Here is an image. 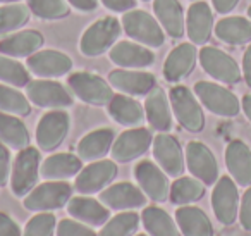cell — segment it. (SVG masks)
Returning a JSON list of instances; mask_svg holds the SVG:
<instances>
[{
	"label": "cell",
	"mask_w": 251,
	"mask_h": 236,
	"mask_svg": "<svg viewBox=\"0 0 251 236\" xmlns=\"http://www.w3.org/2000/svg\"><path fill=\"white\" fill-rule=\"evenodd\" d=\"M122 28L134 42L150 49H158L165 43V31L160 23L143 9H131L122 16Z\"/></svg>",
	"instance_id": "6da1fadb"
},
{
	"label": "cell",
	"mask_w": 251,
	"mask_h": 236,
	"mask_svg": "<svg viewBox=\"0 0 251 236\" xmlns=\"http://www.w3.org/2000/svg\"><path fill=\"white\" fill-rule=\"evenodd\" d=\"M169 100H171L172 112L182 128L191 133H200L205 128L201 102L198 100L195 91H191L188 87L177 85L169 91Z\"/></svg>",
	"instance_id": "7a4b0ae2"
},
{
	"label": "cell",
	"mask_w": 251,
	"mask_h": 236,
	"mask_svg": "<svg viewBox=\"0 0 251 236\" xmlns=\"http://www.w3.org/2000/svg\"><path fill=\"white\" fill-rule=\"evenodd\" d=\"M121 21L112 18V16L95 21L81 36V54L86 57H98L101 54H105L108 49H112L117 43V38L121 35Z\"/></svg>",
	"instance_id": "3957f363"
},
{
	"label": "cell",
	"mask_w": 251,
	"mask_h": 236,
	"mask_svg": "<svg viewBox=\"0 0 251 236\" xmlns=\"http://www.w3.org/2000/svg\"><path fill=\"white\" fill-rule=\"evenodd\" d=\"M195 95L206 111L220 118H236L241 112L239 98L219 83L198 81L195 85Z\"/></svg>",
	"instance_id": "277c9868"
},
{
	"label": "cell",
	"mask_w": 251,
	"mask_h": 236,
	"mask_svg": "<svg viewBox=\"0 0 251 236\" xmlns=\"http://www.w3.org/2000/svg\"><path fill=\"white\" fill-rule=\"evenodd\" d=\"M71 197L73 186L67 181H47L33 188L23 204L31 212H52L67 205Z\"/></svg>",
	"instance_id": "5b68a950"
},
{
	"label": "cell",
	"mask_w": 251,
	"mask_h": 236,
	"mask_svg": "<svg viewBox=\"0 0 251 236\" xmlns=\"http://www.w3.org/2000/svg\"><path fill=\"white\" fill-rule=\"evenodd\" d=\"M198 60L203 71L219 83L236 85L243 78V71L236 59L217 47L203 45V49L198 52Z\"/></svg>",
	"instance_id": "8992f818"
},
{
	"label": "cell",
	"mask_w": 251,
	"mask_h": 236,
	"mask_svg": "<svg viewBox=\"0 0 251 236\" xmlns=\"http://www.w3.org/2000/svg\"><path fill=\"white\" fill-rule=\"evenodd\" d=\"M40 176V150L26 147L19 150L14 160L11 176V190L16 197H26L38 183Z\"/></svg>",
	"instance_id": "52a82bcc"
},
{
	"label": "cell",
	"mask_w": 251,
	"mask_h": 236,
	"mask_svg": "<svg viewBox=\"0 0 251 236\" xmlns=\"http://www.w3.org/2000/svg\"><path fill=\"white\" fill-rule=\"evenodd\" d=\"M212 208L217 221L230 226L239 217V190L230 176H220L212 191Z\"/></svg>",
	"instance_id": "ba28073f"
},
{
	"label": "cell",
	"mask_w": 251,
	"mask_h": 236,
	"mask_svg": "<svg viewBox=\"0 0 251 236\" xmlns=\"http://www.w3.org/2000/svg\"><path fill=\"white\" fill-rule=\"evenodd\" d=\"M69 88L79 100L90 105H107L114 97L112 85L98 74L74 73L67 80Z\"/></svg>",
	"instance_id": "9c48e42d"
},
{
	"label": "cell",
	"mask_w": 251,
	"mask_h": 236,
	"mask_svg": "<svg viewBox=\"0 0 251 236\" xmlns=\"http://www.w3.org/2000/svg\"><path fill=\"white\" fill-rule=\"evenodd\" d=\"M71 128L69 114L62 109H52L36 126V143L43 152H53L62 145Z\"/></svg>",
	"instance_id": "30bf717a"
},
{
	"label": "cell",
	"mask_w": 251,
	"mask_h": 236,
	"mask_svg": "<svg viewBox=\"0 0 251 236\" xmlns=\"http://www.w3.org/2000/svg\"><path fill=\"white\" fill-rule=\"evenodd\" d=\"M186 167L189 169L191 176L198 177L205 186H212L219 179V162H217L213 152L201 142H189L184 152Z\"/></svg>",
	"instance_id": "8fae6325"
},
{
	"label": "cell",
	"mask_w": 251,
	"mask_h": 236,
	"mask_svg": "<svg viewBox=\"0 0 251 236\" xmlns=\"http://www.w3.org/2000/svg\"><path fill=\"white\" fill-rule=\"evenodd\" d=\"M117 176V164L115 160H93L77 173L74 188L81 195H91L101 191L112 183Z\"/></svg>",
	"instance_id": "7c38bea8"
},
{
	"label": "cell",
	"mask_w": 251,
	"mask_h": 236,
	"mask_svg": "<svg viewBox=\"0 0 251 236\" xmlns=\"http://www.w3.org/2000/svg\"><path fill=\"white\" fill-rule=\"evenodd\" d=\"M29 102L45 109H62L73 105V97L62 83L53 80H33L26 85Z\"/></svg>",
	"instance_id": "4fadbf2b"
},
{
	"label": "cell",
	"mask_w": 251,
	"mask_h": 236,
	"mask_svg": "<svg viewBox=\"0 0 251 236\" xmlns=\"http://www.w3.org/2000/svg\"><path fill=\"white\" fill-rule=\"evenodd\" d=\"M151 143L153 136L147 128H131L114 140L110 155L115 162H131L147 153Z\"/></svg>",
	"instance_id": "5bb4252c"
},
{
	"label": "cell",
	"mask_w": 251,
	"mask_h": 236,
	"mask_svg": "<svg viewBox=\"0 0 251 236\" xmlns=\"http://www.w3.org/2000/svg\"><path fill=\"white\" fill-rule=\"evenodd\" d=\"M151 150H153V157L157 160V164L164 169V173L167 176L179 177L184 173V152H182L181 143H179V140L176 136L160 133V135H157L153 138Z\"/></svg>",
	"instance_id": "9a60e30c"
},
{
	"label": "cell",
	"mask_w": 251,
	"mask_h": 236,
	"mask_svg": "<svg viewBox=\"0 0 251 236\" xmlns=\"http://www.w3.org/2000/svg\"><path fill=\"white\" fill-rule=\"evenodd\" d=\"M134 177H136L140 188L145 191L150 200L153 202H165L169 200V191H171V184H169V177L164 173L158 164L151 162V160H141L134 167Z\"/></svg>",
	"instance_id": "2e32d148"
},
{
	"label": "cell",
	"mask_w": 251,
	"mask_h": 236,
	"mask_svg": "<svg viewBox=\"0 0 251 236\" xmlns=\"http://www.w3.org/2000/svg\"><path fill=\"white\" fill-rule=\"evenodd\" d=\"M26 66L38 78H59L73 69V59L60 50H38L28 57Z\"/></svg>",
	"instance_id": "e0dca14e"
},
{
	"label": "cell",
	"mask_w": 251,
	"mask_h": 236,
	"mask_svg": "<svg viewBox=\"0 0 251 236\" xmlns=\"http://www.w3.org/2000/svg\"><path fill=\"white\" fill-rule=\"evenodd\" d=\"M98 200L107 205L112 210H133L138 207H145L147 195L141 188L134 186L133 183H117L100 191Z\"/></svg>",
	"instance_id": "ac0fdd59"
},
{
	"label": "cell",
	"mask_w": 251,
	"mask_h": 236,
	"mask_svg": "<svg viewBox=\"0 0 251 236\" xmlns=\"http://www.w3.org/2000/svg\"><path fill=\"white\" fill-rule=\"evenodd\" d=\"M110 60L119 67L124 69H143L155 62V54L150 47H145L138 42L122 40L117 42L108 52Z\"/></svg>",
	"instance_id": "d6986e66"
},
{
	"label": "cell",
	"mask_w": 251,
	"mask_h": 236,
	"mask_svg": "<svg viewBox=\"0 0 251 236\" xmlns=\"http://www.w3.org/2000/svg\"><path fill=\"white\" fill-rule=\"evenodd\" d=\"M215 21H213V12L206 2L196 0L186 14V33L189 40L195 45H205L212 38Z\"/></svg>",
	"instance_id": "ffe728a7"
},
{
	"label": "cell",
	"mask_w": 251,
	"mask_h": 236,
	"mask_svg": "<svg viewBox=\"0 0 251 236\" xmlns=\"http://www.w3.org/2000/svg\"><path fill=\"white\" fill-rule=\"evenodd\" d=\"M198 60V50L191 42L179 43L164 62V78L169 83H177L193 73Z\"/></svg>",
	"instance_id": "44dd1931"
},
{
	"label": "cell",
	"mask_w": 251,
	"mask_h": 236,
	"mask_svg": "<svg viewBox=\"0 0 251 236\" xmlns=\"http://www.w3.org/2000/svg\"><path fill=\"white\" fill-rule=\"evenodd\" d=\"M108 83L112 88L122 91L131 97L150 93L151 88H155V76L147 71L140 69H114L108 73Z\"/></svg>",
	"instance_id": "7402d4cb"
},
{
	"label": "cell",
	"mask_w": 251,
	"mask_h": 236,
	"mask_svg": "<svg viewBox=\"0 0 251 236\" xmlns=\"http://www.w3.org/2000/svg\"><path fill=\"white\" fill-rule=\"evenodd\" d=\"M145 118L150 122V126L153 129L160 133H167L172 128V107L169 95L165 93L162 88L155 87L150 90V93H147L145 98Z\"/></svg>",
	"instance_id": "603a6c76"
},
{
	"label": "cell",
	"mask_w": 251,
	"mask_h": 236,
	"mask_svg": "<svg viewBox=\"0 0 251 236\" xmlns=\"http://www.w3.org/2000/svg\"><path fill=\"white\" fill-rule=\"evenodd\" d=\"M226 166L237 186H251V148L243 140H232L227 145Z\"/></svg>",
	"instance_id": "cb8c5ba5"
},
{
	"label": "cell",
	"mask_w": 251,
	"mask_h": 236,
	"mask_svg": "<svg viewBox=\"0 0 251 236\" xmlns=\"http://www.w3.org/2000/svg\"><path fill=\"white\" fill-rule=\"evenodd\" d=\"M67 212L71 214V217L88 226H103L110 217L107 205H103L100 200L83 197V195L71 197V200L67 202Z\"/></svg>",
	"instance_id": "d4e9b609"
},
{
	"label": "cell",
	"mask_w": 251,
	"mask_h": 236,
	"mask_svg": "<svg viewBox=\"0 0 251 236\" xmlns=\"http://www.w3.org/2000/svg\"><path fill=\"white\" fill-rule=\"evenodd\" d=\"M107 111L117 124L127 126V128H136L145 119V107L136 98L126 93L114 95L107 104Z\"/></svg>",
	"instance_id": "484cf974"
},
{
	"label": "cell",
	"mask_w": 251,
	"mask_h": 236,
	"mask_svg": "<svg viewBox=\"0 0 251 236\" xmlns=\"http://www.w3.org/2000/svg\"><path fill=\"white\" fill-rule=\"evenodd\" d=\"M43 43H45V38L42 33L35 31V30H25V31L12 33L0 40V54L14 57V59L29 57L38 52Z\"/></svg>",
	"instance_id": "4316f807"
},
{
	"label": "cell",
	"mask_w": 251,
	"mask_h": 236,
	"mask_svg": "<svg viewBox=\"0 0 251 236\" xmlns=\"http://www.w3.org/2000/svg\"><path fill=\"white\" fill-rule=\"evenodd\" d=\"M157 21L171 38H181L186 31V16L179 0H153Z\"/></svg>",
	"instance_id": "83f0119b"
},
{
	"label": "cell",
	"mask_w": 251,
	"mask_h": 236,
	"mask_svg": "<svg viewBox=\"0 0 251 236\" xmlns=\"http://www.w3.org/2000/svg\"><path fill=\"white\" fill-rule=\"evenodd\" d=\"M83 169V160L73 153H53L47 157L40 166L42 177L49 181H64L73 176H77V173Z\"/></svg>",
	"instance_id": "f1b7e54d"
},
{
	"label": "cell",
	"mask_w": 251,
	"mask_h": 236,
	"mask_svg": "<svg viewBox=\"0 0 251 236\" xmlns=\"http://www.w3.org/2000/svg\"><path fill=\"white\" fill-rule=\"evenodd\" d=\"M114 140L115 133L110 128H100L95 129V131H90L77 143V157L81 160H86V162L101 159L112 148Z\"/></svg>",
	"instance_id": "f546056e"
},
{
	"label": "cell",
	"mask_w": 251,
	"mask_h": 236,
	"mask_svg": "<svg viewBox=\"0 0 251 236\" xmlns=\"http://www.w3.org/2000/svg\"><path fill=\"white\" fill-rule=\"evenodd\" d=\"M176 222L182 236H213V226L200 207L181 205L176 210Z\"/></svg>",
	"instance_id": "4dcf8cb0"
},
{
	"label": "cell",
	"mask_w": 251,
	"mask_h": 236,
	"mask_svg": "<svg viewBox=\"0 0 251 236\" xmlns=\"http://www.w3.org/2000/svg\"><path fill=\"white\" fill-rule=\"evenodd\" d=\"M215 36L227 45H246L251 43V19L241 16H227L215 23Z\"/></svg>",
	"instance_id": "1f68e13d"
},
{
	"label": "cell",
	"mask_w": 251,
	"mask_h": 236,
	"mask_svg": "<svg viewBox=\"0 0 251 236\" xmlns=\"http://www.w3.org/2000/svg\"><path fill=\"white\" fill-rule=\"evenodd\" d=\"M143 228L150 236H182L177 228V222L157 205L145 207L141 212Z\"/></svg>",
	"instance_id": "d6a6232c"
},
{
	"label": "cell",
	"mask_w": 251,
	"mask_h": 236,
	"mask_svg": "<svg viewBox=\"0 0 251 236\" xmlns=\"http://www.w3.org/2000/svg\"><path fill=\"white\" fill-rule=\"evenodd\" d=\"M0 142L14 150L29 147V133L26 124L14 114L0 111Z\"/></svg>",
	"instance_id": "836d02e7"
},
{
	"label": "cell",
	"mask_w": 251,
	"mask_h": 236,
	"mask_svg": "<svg viewBox=\"0 0 251 236\" xmlns=\"http://www.w3.org/2000/svg\"><path fill=\"white\" fill-rule=\"evenodd\" d=\"M205 195V183L195 176H179L171 184L169 200L176 205H189Z\"/></svg>",
	"instance_id": "e575fe53"
},
{
	"label": "cell",
	"mask_w": 251,
	"mask_h": 236,
	"mask_svg": "<svg viewBox=\"0 0 251 236\" xmlns=\"http://www.w3.org/2000/svg\"><path fill=\"white\" fill-rule=\"evenodd\" d=\"M140 221L141 217L136 212L122 210L121 214L114 215L105 222L98 236H133L136 233L138 226H140Z\"/></svg>",
	"instance_id": "d590c367"
},
{
	"label": "cell",
	"mask_w": 251,
	"mask_h": 236,
	"mask_svg": "<svg viewBox=\"0 0 251 236\" xmlns=\"http://www.w3.org/2000/svg\"><path fill=\"white\" fill-rule=\"evenodd\" d=\"M29 16H31V11L25 4L14 2V4L2 5L0 7V35H5V33H11L25 26L29 21Z\"/></svg>",
	"instance_id": "8d00e7d4"
},
{
	"label": "cell",
	"mask_w": 251,
	"mask_h": 236,
	"mask_svg": "<svg viewBox=\"0 0 251 236\" xmlns=\"http://www.w3.org/2000/svg\"><path fill=\"white\" fill-rule=\"evenodd\" d=\"M0 111L14 116H28L31 112V102L11 85H0Z\"/></svg>",
	"instance_id": "74e56055"
},
{
	"label": "cell",
	"mask_w": 251,
	"mask_h": 236,
	"mask_svg": "<svg viewBox=\"0 0 251 236\" xmlns=\"http://www.w3.org/2000/svg\"><path fill=\"white\" fill-rule=\"evenodd\" d=\"M0 81L11 85V87L21 88L31 81L29 71L26 66H23L14 57H9L0 54Z\"/></svg>",
	"instance_id": "f35d334b"
},
{
	"label": "cell",
	"mask_w": 251,
	"mask_h": 236,
	"mask_svg": "<svg viewBox=\"0 0 251 236\" xmlns=\"http://www.w3.org/2000/svg\"><path fill=\"white\" fill-rule=\"evenodd\" d=\"M28 7L42 19H62L71 12L67 0H28Z\"/></svg>",
	"instance_id": "ab89813d"
},
{
	"label": "cell",
	"mask_w": 251,
	"mask_h": 236,
	"mask_svg": "<svg viewBox=\"0 0 251 236\" xmlns=\"http://www.w3.org/2000/svg\"><path fill=\"white\" fill-rule=\"evenodd\" d=\"M55 229H57L55 215L49 214V212H40V214L33 215L28 221L23 236H53Z\"/></svg>",
	"instance_id": "60d3db41"
},
{
	"label": "cell",
	"mask_w": 251,
	"mask_h": 236,
	"mask_svg": "<svg viewBox=\"0 0 251 236\" xmlns=\"http://www.w3.org/2000/svg\"><path fill=\"white\" fill-rule=\"evenodd\" d=\"M57 236H98L91 228H88V224L74 219H62L57 224Z\"/></svg>",
	"instance_id": "b9f144b4"
},
{
	"label": "cell",
	"mask_w": 251,
	"mask_h": 236,
	"mask_svg": "<svg viewBox=\"0 0 251 236\" xmlns=\"http://www.w3.org/2000/svg\"><path fill=\"white\" fill-rule=\"evenodd\" d=\"M239 222H241V226H243V229L251 231V186H248V190L244 191L243 198H241Z\"/></svg>",
	"instance_id": "7bdbcfd3"
},
{
	"label": "cell",
	"mask_w": 251,
	"mask_h": 236,
	"mask_svg": "<svg viewBox=\"0 0 251 236\" xmlns=\"http://www.w3.org/2000/svg\"><path fill=\"white\" fill-rule=\"evenodd\" d=\"M11 179V152L7 145L0 142V186H5Z\"/></svg>",
	"instance_id": "ee69618b"
},
{
	"label": "cell",
	"mask_w": 251,
	"mask_h": 236,
	"mask_svg": "<svg viewBox=\"0 0 251 236\" xmlns=\"http://www.w3.org/2000/svg\"><path fill=\"white\" fill-rule=\"evenodd\" d=\"M0 236H23L18 222L12 221L5 212H0Z\"/></svg>",
	"instance_id": "f6af8a7d"
},
{
	"label": "cell",
	"mask_w": 251,
	"mask_h": 236,
	"mask_svg": "<svg viewBox=\"0 0 251 236\" xmlns=\"http://www.w3.org/2000/svg\"><path fill=\"white\" fill-rule=\"evenodd\" d=\"M101 4L114 12H127L136 7V0H100Z\"/></svg>",
	"instance_id": "bcb514c9"
},
{
	"label": "cell",
	"mask_w": 251,
	"mask_h": 236,
	"mask_svg": "<svg viewBox=\"0 0 251 236\" xmlns=\"http://www.w3.org/2000/svg\"><path fill=\"white\" fill-rule=\"evenodd\" d=\"M239 0H212V5L219 14H229L237 7Z\"/></svg>",
	"instance_id": "7dc6e473"
},
{
	"label": "cell",
	"mask_w": 251,
	"mask_h": 236,
	"mask_svg": "<svg viewBox=\"0 0 251 236\" xmlns=\"http://www.w3.org/2000/svg\"><path fill=\"white\" fill-rule=\"evenodd\" d=\"M241 71H243V80L246 81V85L251 88V43H248V49L243 56V66H241Z\"/></svg>",
	"instance_id": "c3c4849f"
},
{
	"label": "cell",
	"mask_w": 251,
	"mask_h": 236,
	"mask_svg": "<svg viewBox=\"0 0 251 236\" xmlns=\"http://www.w3.org/2000/svg\"><path fill=\"white\" fill-rule=\"evenodd\" d=\"M73 7H76L77 11L83 12H91L98 7V0H67Z\"/></svg>",
	"instance_id": "681fc988"
},
{
	"label": "cell",
	"mask_w": 251,
	"mask_h": 236,
	"mask_svg": "<svg viewBox=\"0 0 251 236\" xmlns=\"http://www.w3.org/2000/svg\"><path fill=\"white\" fill-rule=\"evenodd\" d=\"M241 111L244 112V116L248 118V121L251 122V93H248L243 97V100H241Z\"/></svg>",
	"instance_id": "f907efd6"
},
{
	"label": "cell",
	"mask_w": 251,
	"mask_h": 236,
	"mask_svg": "<svg viewBox=\"0 0 251 236\" xmlns=\"http://www.w3.org/2000/svg\"><path fill=\"white\" fill-rule=\"evenodd\" d=\"M2 4H14V2H19V0H0Z\"/></svg>",
	"instance_id": "816d5d0a"
},
{
	"label": "cell",
	"mask_w": 251,
	"mask_h": 236,
	"mask_svg": "<svg viewBox=\"0 0 251 236\" xmlns=\"http://www.w3.org/2000/svg\"><path fill=\"white\" fill-rule=\"evenodd\" d=\"M248 18L251 19V5H250V7H248Z\"/></svg>",
	"instance_id": "f5cc1de1"
},
{
	"label": "cell",
	"mask_w": 251,
	"mask_h": 236,
	"mask_svg": "<svg viewBox=\"0 0 251 236\" xmlns=\"http://www.w3.org/2000/svg\"><path fill=\"white\" fill-rule=\"evenodd\" d=\"M136 236H147V235H136Z\"/></svg>",
	"instance_id": "db71d44e"
},
{
	"label": "cell",
	"mask_w": 251,
	"mask_h": 236,
	"mask_svg": "<svg viewBox=\"0 0 251 236\" xmlns=\"http://www.w3.org/2000/svg\"><path fill=\"white\" fill-rule=\"evenodd\" d=\"M191 2H196V0H191Z\"/></svg>",
	"instance_id": "11a10c76"
},
{
	"label": "cell",
	"mask_w": 251,
	"mask_h": 236,
	"mask_svg": "<svg viewBox=\"0 0 251 236\" xmlns=\"http://www.w3.org/2000/svg\"><path fill=\"white\" fill-rule=\"evenodd\" d=\"M143 2H148V0H143Z\"/></svg>",
	"instance_id": "9f6ffc18"
}]
</instances>
